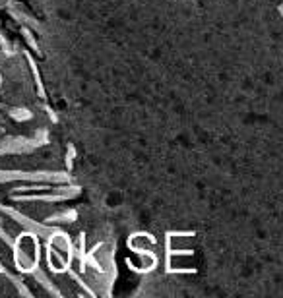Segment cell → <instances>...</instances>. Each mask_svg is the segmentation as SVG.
<instances>
[{
    "mask_svg": "<svg viewBox=\"0 0 283 298\" xmlns=\"http://www.w3.org/2000/svg\"><path fill=\"white\" fill-rule=\"evenodd\" d=\"M39 234L33 231H25L20 236H16L14 242V265L22 273H33L39 267V257H41V248H39Z\"/></svg>",
    "mask_w": 283,
    "mask_h": 298,
    "instance_id": "cell-1",
    "label": "cell"
},
{
    "mask_svg": "<svg viewBox=\"0 0 283 298\" xmlns=\"http://www.w3.org/2000/svg\"><path fill=\"white\" fill-rule=\"evenodd\" d=\"M0 82H2V78H0Z\"/></svg>",
    "mask_w": 283,
    "mask_h": 298,
    "instance_id": "cell-5",
    "label": "cell"
},
{
    "mask_svg": "<svg viewBox=\"0 0 283 298\" xmlns=\"http://www.w3.org/2000/svg\"><path fill=\"white\" fill-rule=\"evenodd\" d=\"M153 246H155V238H153V236H150V234L140 233V234H134V236L130 238V248L134 250V252H146V250H153Z\"/></svg>",
    "mask_w": 283,
    "mask_h": 298,
    "instance_id": "cell-2",
    "label": "cell"
},
{
    "mask_svg": "<svg viewBox=\"0 0 283 298\" xmlns=\"http://www.w3.org/2000/svg\"><path fill=\"white\" fill-rule=\"evenodd\" d=\"M22 33H23L25 41H27V43L31 45V49H33V50H39V45H37V41L33 39V33H31V31L27 29V27H23V29H22Z\"/></svg>",
    "mask_w": 283,
    "mask_h": 298,
    "instance_id": "cell-4",
    "label": "cell"
},
{
    "mask_svg": "<svg viewBox=\"0 0 283 298\" xmlns=\"http://www.w3.org/2000/svg\"><path fill=\"white\" fill-rule=\"evenodd\" d=\"M10 116H12L14 120H18V122H23V120H29V118H31V112L25 110V108H12V110H10Z\"/></svg>",
    "mask_w": 283,
    "mask_h": 298,
    "instance_id": "cell-3",
    "label": "cell"
}]
</instances>
